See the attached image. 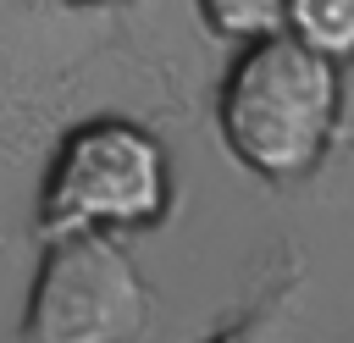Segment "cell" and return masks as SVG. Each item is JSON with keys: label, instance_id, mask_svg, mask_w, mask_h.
Returning a JSON list of instances; mask_svg holds the SVG:
<instances>
[{"label": "cell", "instance_id": "obj_5", "mask_svg": "<svg viewBox=\"0 0 354 343\" xmlns=\"http://www.w3.org/2000/svg\"><path fill=\"white\" fill-rule=\"evenodd\" d=\"M205 33L232 39V44H254L271 33H288V0H194Z\"/></svg>", "mask_w": 354, "mask_h": 343}, {"label": "cell", "instance_id": "obj_2", "mask_svg": "<svg viewBox=\"0 0 354 343\" xmlns=\"http://www.w3.org/2000/svg\"><path fill=\"white\" fill-rule=\"evenodd\" d=\"M171 210L166 144L127 122L94 116L72 127L39 188V238L61 232H144Z\"/></svg>", "mask_w": 354, "mask_h": 343}, {"label": "cell", "instance_id": "obj_3", "mask_svg": "<svg viewBox=\"0 0 354 343\" xmlns=\"http://www.w3.org/2000/svg\"><path fill=\"white\" fill-rule=\"evenodd\" d=\"M149 326V288L116 232L44 238L22 343H138Z\"/></svg>", "mask_w": 354, "mask_h": 343}, {"label": "cell", "instance_id": "obj_1", "mask_svg": "<svg viewBox=\"0 0 354 343\" xmlns=\"http://www.w3.org/2000/svg\"><path fill=\"white\" fill-rule=\"evenodd\" d=\"M343 116L337 61L315 55L293 33H271L238 50L221 77L216 122L238 166L266 183H299L326 160Z\"/></svg>", "mask_w": 354, "mask_h": 343}, {"label": "cell", "instance_id": "obj_6", "mask_svg": "<svg viewBox=\"0 0 354 343\" xmlns=\"http://www.w3.org/2000/svg\"><path fill=\"white\" fill-rule=\"evenodd\" d=\"M293 299H299V266H288L232 326H221V332L205 337V343H282V326H288V315H293Z\"/></svg>", "mask_w": 354, "mask_h": 343}, {"label": "cell", "instance_id": "obj_7", "mask_svg": "<svg viewBox=\"0 0 354 343\" xmlns=\"http://www.w3.org/2000/svg\"><path fill=\"white\" fill-rule=\"evenodd\" d=\"M55 6H116V0H55Z\"/></svg>", "mask_w": 354, "mask_h": 343}, {"label": "cell", "instance_id": "obj_4", "mask_svg": "<svg viewBox=\"0 0 354 343\" xmlns=\"http://www.w3.org/2000/svg\"><path fill=\"white\" fill-rule=\"evenodd\" d=\"M288 33L326 61H354V0H288Z\"/></svg>", "mask_w": 354, "mask_h": 343}]
</instances>
